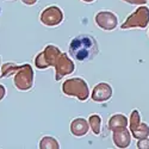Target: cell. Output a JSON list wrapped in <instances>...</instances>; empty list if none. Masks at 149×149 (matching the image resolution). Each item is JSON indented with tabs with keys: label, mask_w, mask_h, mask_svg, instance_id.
<instances>
[{
	"label": "cell",
	"mask_w": 149,
	"mask_h": 149,
	"mask_svg": "<svg viewBox=\"0 0 149 149\" xmlns=\"http://www.w3.org/2000/svg\"><path fill=\"white\" fill-rule=\"evenodd\" d=\"M98 54V43L90 35H80L69 44V55L78 62L91 61Z\"/></svg>",
	"instance_id": "cell-1"
}]
</instances>
